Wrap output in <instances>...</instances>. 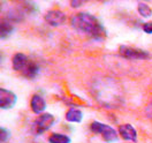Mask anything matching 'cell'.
I'll return each mask as SVG.
<instances>
[{
	"mask_svg": "<svg viewBox=\"0 0 152 143\" xmlns=\"http://www.w3.org/2000/svg\"><path fill=\"white\" fill-rule=\"evenodd\" d=\"M48 142L50 143H72V140L69 136L64 135V134H52L48 137Z\"/></svg>",
	"mask_w": 152,
	"mask_h": 143,
	"instance_id": "obj_11",
	"label": "cell"
},
{
	"mask_svg": "<svg viewBox=\"0 0 152 143\" xmlns=\"http://www.w3.org/2000/svg\"><path fill=\"white\" fill-rule=\"evenodd\" d=\"M91 132L98 135H102L103 140L107 143H112L118 141V132L114 129L113 127L108 126L106 124H102L99 121H94L90 125Z\"/></svg>",
	"mask_w": 152,
	"mask_h": 143,
	"instance_id": "obj_3",
	"label": "cell"
},
{
	"mask_svg": "<svg viewBox=\"0 0 152 143\" xmlns=\"http://www.w3.org/2000/svg\"><path fill=\"white\" fill-rule=\"evenodd\" d=\"M13 68L14 70L22 73L23 76L28 77L30 80L37 77L40 70L37 64H35L23 53H16L13 57Z\"/></svg>",
	"mask_w": 152,
	"mask_h": 143,
	"instance_id": "obj_2",
	"label": "cell"
},
{
	"mask_svg": "<svg viewBox=\"0 0 152 143\" xmlns=\"http://www.w3.org/2000/svg\"><path fill=\"white\" fill-rule=\"evenodd\" d=\"M138 13L143 18H151L152 16V10L145 2H140L138 4Z\"/></svg>",
	"mask_w": 152,
	"mask_h": 143,
	"instance_id": "obj_13",
	"label": "cell"
},
{
	"mask_svg": "<svg viewBox=\"0 0 152 143\" xmlns=\"http://www.w3.org/2000/svg\"><path fill=\"white\" fill-rule=\"evenodd\" d=\"M70 23L75 31L88 35L92 38L102 40L106 36L104 26L99 22V20L96 16H94L90 13L82 12V13L76 14L73 16Z\"/></svg>",
	"mask_w": 152,
	"mask_h": 143,
	"instance_id": "obj_1",
	"label": "cell"
},
{
	"mask_svg": "<svg viewBox=\"0 0 152 143\" xmlns=\"http://www.w3.org/2000/svg\"><path fill=\"white\" fill-rule=\"evenodd\" d=\"M54 122H56V119L53 115L50 113H43L35 120V122L32 125V131L37 135H40L48 131L54 125Z\"/></svg>",
	"mask_w": 152,
	"mask_h": 143,
	"instance_id": "obj_4",
	"label": "cell"
},
{
	"mask_svg": "<svg viewBox=\"0 0 152 143\" xmlns=\"http://www.w3.org/2000/svg\"><path fill=\"white\" fill-rule=\"evenodd\" d=\"M10 132L7 129V128H5V127H1L0 128V139H1V143H5L7 142L8 140H10Z\"/></svg>",
	"mask_w": 152,
	"mask_h": 143,
	"instance_id": "obj_14",
	"label": "cell"
},
{
	"mask_svg": "<svg viewBox=\"0 0 152 143\" xmlns=\"http://www.w3.org/2000/svg\"><path fill=\"white\" fill-rule=\"evenodd\" d=\"M31 109L34 111V113L36 114H43V112L46 109V102L45 99L39 95H34L31 98Z\"/></svg>",
	"mask_w": 152,
	"mask_h": 143,
	"instance_id": "obj_9",
	"label": "cell"
},
{
	"mask_svg": "<svg viewBox=\"0 0 152 143\" xmlns=\"http://www.w3.org/2000/svg\"><path fill=\"white\" fill-rule=\"evenodd\" d=\"M13 31H14V27L8 21L1 22V39L7 38L10 34H13Z\"/></svg>",
	"mask_w": 152,
	"mask_h": 143,
	"instance_id": "obj_12",
	"label": "cell"
},
{
	"mask_svg": "<svg viewBox=\"0 0 152 143\" xmlns=\"http://www.w3.org/2000/svg\"><path fill=\"white\" fill-rule=\"evenodd\" d=\"M16 102H18V97L13 91L7 90L5 88L0 89V109L1 110L13 109L16 104Z\"/></svg>",
	"mask_w": 152,
	"mask_h": 143,
	"instance_id": "obj_6",
	"label": "cell"
},
{
	"mask_svg": "<svg viewBox=\"0 0 152 143\" xmlns=\"http://www.w3.org/2000/svg\"><path fill=\"white\" fill-rule=\"evenodd\" d=\"M149 112H150V115L152 117V104L150 105V111H149Z\"/></svg>",
	"mask_w": 152,
	"mask_h": 143,
	"instance_id": "obj_17",
	"label": "cell"
},
{
	"mask_svg": "<svg viewBox=\"0 0 152 143\" xmlns=\"http://www.w3.org/2000/svg\"><path fill=\"white\" fill-rule=\"evenodd\" d=\"M82 4H83L82 1H72V6L73 7H80Z\"/></svg>",
	"mask_w": 152,
	"mask_h": 143,
	"instance_id": "obj_16",
	"label": "cell"
},
{
	"mask_svg": "<svg viewBox=\"0 0 152 143\" xmlns=\"http://www.w3.org/2000/svg\"><path fill=\"white\" fill-rule=\"evenodd\" d=\"M82 119H83V113H82V111H80L77 109H70L66 113V120L69 122L80 124V122H82Z\"/></svg>",
	"mask_w": 152,
	"mask_h": 143,
	"instance_id": "obj_10",
	"label": "cell"
},
{
	"mask_svg": "<svg viewBox=\"0 0 152 143\" xmlns=\"http://www.w3.org/2000/svg\"><path fill=\"white\" fill-rule=\"evenodd\" d=\"M143 31L146 32V34H152V21H149L146 23L143 24Z\"/></svg>",
	"mask_w": 152,
	"mask_h": 143,
	"instance_id": "obj_15",
	"label": "cell"
},
{
	"mask_svg": "<svg viewBox=\"0 0 152 143\" xmlns=\"http://www.w3.org/2000/svg\"><path fill=\"white\" fill-rule=\"evenodd\" d=\"M45 21L52 27H59L62 26L67 20L66 14L61 10H48L44 16Z\"/></svg>",
	"mask_w": 152,
	"mask_h": 143,
	"instance_id": "obj_7",
	"label": "cell"
},
{
	"mask_svg": "<svg viewBox=\"0 0 152 143\" xmlns=\"http://www.w3.org/2000/svg\"><path fill=\"white\" fill-rule=\"evenodd\" d=\"M119 52H120L121 57L127 58V59H132V60H146V59H150V53H148L144 50L133 48V46L121 45Z\"/></svg>",
	"mask_w": 152,
	"mask_h": 143,
	"instance_id": "obj_5",
	"label": "cell"
},
{
	"mask_svg": "<svg viewBox=\"0 0 152 143\" xmlns=\"http://www.w3.org/2000/svg\"><path fill=\"white\" fill-rule=\"evenodd\" d=\"M119 134L122 136V139L126 141L137 142V132L132 125L124 124L119 127Z\"/></svg>",
	"mask_w": 152,
	"mask_h": 143,
	"instance_id": "obj_8",
	"label": "cell"
}]
</instances>
